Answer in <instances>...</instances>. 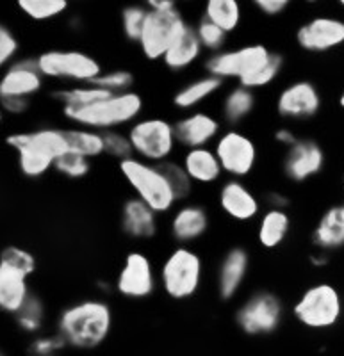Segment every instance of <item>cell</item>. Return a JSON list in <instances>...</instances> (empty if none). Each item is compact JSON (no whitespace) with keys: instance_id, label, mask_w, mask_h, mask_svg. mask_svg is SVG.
Here are the masks:
<instances>
[{"instance_id":"1","label":"cell","mask_w":344,"mask_h":356,"mask_svg":"<svg viewBox=\"0 0 344 356\" xmlns=\"http://www.w3.org/2000/svg\"><path fill=\"white\" fill-rule=\"evenodd\" d=\"M114 330V310L104 298H84L73 301L57 314L56 333L68 349L91 353L111 339Z\"/></svg>"},{"instance_id":"2","label":"cell","mask_w":344,"mask_h":356,"mask_svg":"<svg viewBox=\"0 0 344 356\" xmlns=\"http://www.w3.org/2000/svg\"><path fill=\"white\" fill-rule=\"evenodd\" d=\"M145 109V100L138 91L113 93L84 107H61V114L70 125L86 127L98 132L129 129Z\"/></svg>"},{"instance_id":"3","label":"cell","mask_w":344,"mask_h":356,"mask_svg":"<svg viewBox=\"0 0 344 356\" xmlns=\"http://www.w3.org/2000/svg\"><path fill=\"white\" fill-rule=\"evenodd\" d=\"M159 289L177 303L193 300L202 291L205 262L193 246L177 244L166 253L157 269Z\"/></svg>"},{"instance_id":"4","label":"cell","mask_w":344,"mask_h":356,"mask_svg":"<svg viewBox=\"0 0 344 356\" xmlns=\"http://www.w3.org/2000/svg\"><path fill=\"white\" fill-rule=\"evenodd\" d=\"M291 316L295 323L307 332H330L343 321V294L328 282L308 285L291 305Z\"/></svg>"},{"instance_id":"5","label":"cell","mask_w":344,"mask_h":356,"mask_svg":"<svg viewBox=\"0 0 344 356\" xmlns=\"http://www.w3.org/2000/svg\"><path fill=\"white\" fill-rule=\"evenodd\" d=\"M288 308L276 292L259 289L241 300L234 312L235 326L248 339H269L282 330Z\"/></svg>"},{"instance_id":"6","label":"cell","mask_w":344,"mask_h":356,"mask_svg":"<svg viewBox=\"0 0 344 356\" xmlns=\"http://www.w3.org/2000/svg\"><path fill=\"white\" fill-rule=\"evenodd\" d=\"M118 171L127 186L132 189L134 196L143 200L159 216L170 214L177 207V198L159 164H150L138 157H129L118 162Z\"/></svg>"},{"instance_id":"7","label":"cell","mask_w":344,"mask_h":356,"mask_svg":"<svg viewBox=\"0 0 344 356\" xmlns=\"http://www.w3.org/2000/svg\"><path fill=\"white\" fill-rule=\"evenodd\" d=\"M132 145L134 157L150 164L175 159L178 143L175 123L164 116H141L125 130Z\"/></svg>"},{"instance_id":"8","label":"cell","mask_w":344,"mask_h":356,"mask_svg":"<svg viewBox=\"0 0 344 356\" xmlns=\"http://www.w3.org/2000/svg\"><path fill=\"white\" fill-rule=\"evenodd\" d=\"M36 65L47 81L68 84L95 82L104 72L97 57L81 49H49L36 56Z\"/></svg>"},{"instance_id":"9","label":"cell","mask_w":344,"mask_h":356,"mask_svg":"<svg viewBox=\"0 0 344 356\" xmlns=\"http://www.w3.org/2000/svg\"><path fill=\"white\" fill-rule=\"evenodd\" d=\"M189 24L182 8L148 9L138 43L141 56L150 63L161 61Z\"/></svg>"},{"instance_id":"10","label":"cell","mask_w":344,"mask_h":356,"mask_svg":"<svg viewBox=\"0 0 344 356\" xmlns=\"http://www.w3.org/2000/svg\"><path fill=\"white\" fill-rule=\"evenodd\" d=\"M225 177L244 180L259 164V146L250 134L241 129H223L212 145Z\"/></svg>"},{"instance_id":"11","label":"cell","mask_w":344,"mask_h":356,"mask_svg":"<svg viewBox=\"0 0 344 356\" xmlns=\"http://www.w3.org/2000/svg\"><path fill=\"white\" fill-rule=\"evenodd\" d=\"M272 52L273 50L264 43L239 44L234 49H225L221 52L211 54L203 61V70L205 73L216 75L225 82H239L256 72L267 57L272 56Z\"/></svg>"},{"instance_id":"12","label":"cell","mask_w":344,"mask_h":356,"mask_svg":"<svg viewBox=\"0 0 344 356\" xmlns=\"http://www.w3.org/2000/svg\"><path fill=\"white\" fill-rule=\"evenodd\" d=\"M159 276L154 262L139 250L129 251L114 278V291L123 300L145 301L157 292Z\"/></svg>"},{"instance_id":"13","label":"cell","mask_w":344,"mask_h":356,"mask_svg":"<svg viewBox=\"0 0 344 356\" xmlns=\"http://www.w3.org/2000/svg\"><path fill=\"white\" fill-rule=\"evenodd\" d=\"M323 107L320 89L314 82L292 81L283 86L275 98V111L282 120L289 122H307L320 114Z\"/></svg>"},{"instance_id":"14","label":"cell","mask_w":344,"mask_h":356,"mask_svg":"<svg viewBox=\"0 0 344 356\" xmlns=\"http://www.w3.org/2000/svg\"><path fill=\"white\" fill-rule=\"evenodd\" d=\"M327 166V154L323 146L311 138H300L292 146L286 148L282 155L283 177L292 184H305L321 175Z\"/></svg>"},{"instance_id":"15","label":"cell","mask_w":344,"mask_h":356,"mask_svg":"<svg viewBox=\"0 0 344 356\" xmlns=\"http://www.w3.org/2000/svg\"><path fill=\"white\" fill-rule=\"evenodd\" d=\"M296 44L307 54H327L344 47V20L332 15H316L296 29Z\"/></svg>"},{"instance_id":"16","label":"cell","mask_w":344,"mask_h":356,"mask_svg":"<svg viewBox=\"0 0 344 356\" xmlns=\"http://www.w3.org/2000/svg\"><path fill=\"white\" fill-rule=\"evenodd\" d=\"M218 207L223 216L230 221L247 225L259 219L263 212V200L257 196L253 189L239 178H227L219 184L218 189Z\"/></svg>"},{"instance_id":"17","label":"cell","mask_w":344,"mask_h":356,"mask_svg":"<svg viewBox=\"0 0 344 356\" xmlns=\"http://www.w3.org/2000/svg\"><path fill=\"white\" fill-rule=\"evenodd\" d=\"M223 132V122L219 116L203 109H194L182 113L175 122L178 148H207L212 146Z\"/></svg>"},{"instance_id":"18","label":"cell","mask_w":344,"mask_h":356,"mask_svg":"<svg viewBox=\"0 0 344 356\" xmlns=\"http://www.w3.org/2000/svg\"><path fill=\"white\" fill-rule=\"evenodd\" d=\"M251 257L250 251L244 246L228 248L221 255L216 269V296L221 301H234L247 284L248 275H250Z\"/></svg>"},{"instance_id":"19","label":"cell","mask_w":344,"mask_h":356,"mask_svg":"<svg viewBox=\"0 0 344 356\" xmlns=\"http://www.w3.org/2000/svg\"><path fill=\"white\" fill-rule=\"evenodd\" d=\"M47 79L41 75L36 57H18L4 72H0V100L25 98L33 100L43 91Z\"/></svg>"},{"instance_id":"20","label":"cell","mask_w":344,"mask_h":356,"mask_svg":"<svg viewBox=\"0 0 344 356\" xmlns=\"http://www.w3.org/2000/svg\"><path fill=\"white\" fill-rule=\"evenodd\" d=\"M168 228L175 243L182 246H193L211 230V212L207 211V207L202 203H177V207L170 212Z\"/></svg>"},{"instance_id":"21","label":"cell","mask_w":344,"mask_h":356,"mask_svg":"<svg viewBox=\"0 0 344 356\" xmlns=\"http://www.w3.org/2000/svg\"><path fill=\"white\" fill-rule=\"evenodd\" d=\"M122 232L132 241H152L159 232V214L138 196H130L122 203L120 211Z\"/></svg>"},{"instance_id":"22","label":"cell","mask_w":344,"mask_h":356,"mask_svg":"<svg viewBox=\"0 0 344 356\" xmlns=\"http://www.w3.org/2000/svg\"><path fill=\"white\" fill-rule=\"evenodd\" d=\"M257 104H259L257 91L235 82L230 88L223 89L221 97H219L218 116L223 125L230 127V129H239L247 120L253 116Z\"/></svg>"},{"instance_id":"23","label":"cell","mask_w":344,"mask_h":356,"mask_svg":"<svg viewBox=\"0 0 344 356\" xmlns=\"http://www.w3.org/2000/svg\"><path fill=\"white\" fill-rule=\"evenodd\" d=\"M227 82L221 81L216 75L211 73H203L200 77L191 79L189 82L182 84L173 93L171 98V104H173L175 109L187 113V111L202 109L203 104H207L209 100L216 98L218 95L223 93Z\"/></svg>"},{"instance_id":"24","label":"cell","mask_w":344,"mask_h":356,"mask_svg":"<svg viewBox=\"0 0 344 356\" xmlns=\"http://www.w3.org/2000/svg\"><path fill=\"white\" fill-rule=\"evenodd\" d=\"M178 161L184 166L186 173L189 175L194 186L209 187L223 182L225 173H223L221 164H219L212 146L184 150L182 157L178 159Z\"/></svg>"},{"instance_id":"25","label":"cell","mask_w":344,"mask_h":356,"mask_svg":"<svg viewBox=\"0 0 344 356\" xmlns=\"http://www.w3.org/2000/svg\"><path fill=\"white\" fill-rule=\"evenodd\" d=\"M311 239L314 248L325 253L343 250L344 248V203L328 207L320 216L316 227L312 230Z\"/></svg>"},{"instance_id":"26","label":"cell","mask_w":344,"mask_h":356,"mask_svg":"<svg viewBox=\"0 0 344 356\" xmlns=\"http://www.w3.org/2000/svg\"><path fill=\"white\" fill-rule=\"evenodd\" d=\"M291 234V216L283 209H264L257 219L256 237L263 250H276Z\"/></svg>"},{"instance_id":"27","label":"cell","mask_w":344,"mask_h":356,"mask_svg":"<svg viewBox=\"0 0 344 356\" xmlns=\"http://www.w3.org/2000/svg\"><path fill=\"white\" fill-rule=\"evenodd\" d=\"M203 49L200 44L198 36L194 33V25L189 24L178 40L171 44V49L164 54L161 63L164 68L173 73H184L193 68L203 57Z\"/></svg>"},{"instance_id":"28","label":"cell","mask_w":344,"mask_h":356,"mask_svg":"<svg viewBox=\"0 0 344 356\" xmlns=\"http://www.w3.org/2000/svg\"><path fill=\"white\" fill-rule=\"evenodd\" d=\"M202 17L221 27L227 34H234L243 25V2L241 0H203Z\"/></svg>"},{"instance_id":"29","label":"cell","mask_w":344,"mask_h":356,"mask_svg":"<svg viewBox=\"0 0 344 356\" xmlns=\"http://www.w3.org/2000/svg\"><path fill=\"white\" fill-rule=\"evenodd\" d=\"M29 278L2 271L0 275V314L15 316L31 296Z\"/></svg>"},{"instance_id":"30","label":"cell","mask_w":344,"mask_h":356,"mask_svg":"<svg viewBox=\"0 0 344 356\" xmlns=\"http://www.w3.org/2000/svg\"><path fill=\"white\" fill-rule=\"evenodd\" d=\"M109 91L97 84V82H86V84H68L57 88L52 93L54 100L59 107H84L109 97Z\"/></svg>"},{"instance_id":"31","label":"cell","mask_w":344,"mask_h":356,"mask_svg":"<svg viewBox=\"0 0 344 356\" xmlns=\"http://www.w3.org/2000/svg\"><path fill=\"white\" fill-rule=\"evenodd\" d=\"M15 326L20 333L27 337H36L43 333L47 324V305L41 300V296L31 292L24 307L13 316Z\"/></svg>"},{"instance_id":"32","label":"cell","mask_w":344,"mask_h":356,"mask_svg":"<svg viewBox=\"0 0 344 356\" xmlns=\"http://www.w3.org/2000/svg\"><path fill=\"white\" fill-rule=\"evenodd\" d=\"M65 130L68 150L88 159H98L104 155V134L86 127L70 125Z\"/></svg>"},{"instance_id":"33","label":"cell","mask_w":344,"mask_h":356,"mask_svg":"<svg viewBox=\"0 0 344 356\" xmlns=\"http://www.w3.org/2000/svg\"><path fill=\"white\" fill-rule=\"evenodd\" d=\"M70 0H15L18 11L31 22H52L70 11Z\"/></svg>"},{"instance_id":"34","label":"cell","mask_w":344,"mask_h":356,"mask_svg":"<svg viewBox=\"0 0 344 356\" xmlns=\"http://www.w3.org/2000/svg\"><path fill=\"white\" fill-rule=\"evenodd\" d=\"M0 267L6 273L31 278L36 273L38 260L31 250L13 244V246H6L0 251Z\"/></svg>"},{"instance_id":"35","label":"cell","mask_w":344,"mask_h":356,"mask_svg":"<svg viewBox=\"0 0 344 356\" xmlns=\"http://www.w3.org/2000/svg\"><path fill=\"white\" fill-rule=\"evenodd\" d=\"M283 66H286V61H283L282 54L272 52V56L267 57L256 72L250 73L243 81H239L237 84L244 86L248 89H253V91H263V89H267L279 81V77L283 72Z\"/></svg>"},{"instance_id":"36","label":"cell","mask_w":344,"mask_h":356,"mask_svg":"<svg viewBox=\"0 0 344 356\" xmlns=\"http://www.w3.org/2000/svg\"><path fill=\"white\" fill-rule=\"evenodd\" d=\"M146 15H148V8L145 6V2H130L122 8V11H120V31L129 43H139Z\"/></svg>"},{"instance_id":"37","label":"cell","mask_w":344,"mask_h":356,"mask_svg":"<svg viewBox=\"0 0 344 356\" xmlns=\"http://www.w3.org/2000/svg\"><path fill=\"white\" fill-rule=\"evenodd\" d=\"M159 168H161V171L164 173V177H166L177 202H187V200L193 196V191L196 186H194L193 180L189 178V175L186 173V170H184V166L180 164V161L170 159V161L159 164Z\"/></svg>"},{"instance_id":"38","label":"cell","mask_w":344,"mask_h":356,"mask_svg":"<svg viewBox=\"0 0 344 356\" xmlns=\"http://www.w3.org/2000/svg\"><path fill=\"white\" fill-rule=\"evenodd\" d=\"M194 25V33L198 36L200 44H202L203 52H207L209 56L216 52H221V50L227 49V43H228V36L221 27H218L216 24L209 22L207 18L200 17L198 22Z\"/></svg>"},{"instance_id":"39","label":"cell","mask_w":344,"mask_h":356,"mask_svg":"<svg viewBox=\"0 0 344 356\" xmlns=\"http://www.w3.org/2000/svg\"><path fill=\"white\" fill-rule=\"evenodd\" d=\"M91 159L82 157L75 152H65L61 157L54 162V171L68 180H82L91 173Z\"/></svg>"},{"instance_id":"40","label":"cell","mask_w":344,"mask_h":356,"mask_svg":"<svg viewBox=\"0 0 344 356\" xmlns=\"http://www.w3.org/2000/svg\"><path fill=\"white\" fill-rule=\"evenodd\" d=\"M65 351H68L65 340L56 332L31 337L27 344V356H63Z\"/></svg>"},{"instance_id":"41","label":"cell","mask_w":344,"mask_h":356,"mask_svg":"<svg viewBox=\"0 0 344 356\" xmlns=\"http://www.w3.org/2000/svg\"><path fill=\"white\" fill-rule=\"evenodd\" d=\"M102 134H104V155L116 159L118 162L123 161V159L134 157L132 145H130L127 132H123V130H107V132Z\"/></svg>"},{"instance_id":"42","label":"cell","mask_w":344,"mask_h":356,"mask_svg":"<svg viewBox=\"0 0 344 356\" xmlns=\"http://www.w3.org/2000/svg\"><path fill=\"white\" fill-rule=\"evenodd\" d=\"M18 54H20V40L17 33L0 20V72H4L11 63L17 61Z\"/></svg>"},{"instance_id":"43","label":"cell","mask_w":344,"mask_h":356,"mask_svg":"<svg viewBox=\"0 0 344 356\" xmlns=\"http://www.w3.org/2000/svg\"><path fill=\"white\" fill-rule=\"evenodd\" d=\"M95 82L109 93H125L132 89L134 75L129 70H109V72L104 70Z\"/></svg>"},{"instance_id":"44","label":"cell","mask_w":344,"mask_h":356,"mask_svg":"<svg viewBox=\"0 0 344 356\" xmlns=\"http://www.w3.org/2000/svg\"><path fill=\"white\" fill-rule=\"evenodd\" d=\"M295 0H250V6L264 17H280L292 6Z\"/></svg>"},{"instance_id":"45","label":"cell","mask_w":344,"mask_h":356,"mask_svg":"<svg viewBox=\"0 0 344 356\" xmlns=\"http://www.w3.org/2000/svg\"><path fill=\"white\" fill-rule=\"evenodd\" d=\"M0 109L4 111V114L9 116H22L31 109V100L25 98H2L0 100Z\"/></svg>"},{"instance_id":"46","label":"cell","mask_w":344,"mask_h":356,"mask_svg":"<svg viewBox=\"0 0 344 356\" xmlns=\"http://www.w3.org/2000/svg\"><path fill=\"white\" fill-rule=\"evenodd\" d=\"M298 139H300L298 138V134H296L295 130L288 125L276 127L275 132H273V141H275L280 148H283V150H286V148H289V146L295 145Z\"/></svg>"},{"instance_id":"47","label":"cell","mask_w":344,"mask_h":356,"mask_svg":"<svg viewBox=\"0 0 344 356\" xmlns=\"http://www.w3.org/2000/svg\"><path fill=\"white\" fill-rule=\"evenodd\" d=\"M264 202H266L269 209H283V211H288L289 207H291V198L288 196V193H282V191H269Z\"/></svg>"},{"instance_id":"48","label":"cell","mask_w":344,"mask_h":356,"mask_svg":"<svg viewBox=\"0 0 344 356\" xmlns=\"http://www.w3.org/2000/svg\"><path fill=\"white\" fill-rule=\"evenodd\" d=\"M148 9H162V8H180L182 4H189L194 0H143Z\"/></svg>"},{"instance_id":"49","label":"cell","mask_w":344,"mask_h":356,"mask_svg":"<svg viewBox=\"0 0 344 356\" xmlns=\"http://www.w3.org/2000/svg\"><path fill=\"white\" fill-rule=\"evenodd\" d=\"M311 266L314 267H325L328 264V253H325V251H320L316 250L314 253L311 255Z\"/></svg>"},{"instance_id":"50","label":"cell","mask_w":344,"mask_h":356,"mask_svg":"<svg viewBox=\"0 0 344 356\" xmlns=\"http://www.w3.org/2000/svg\"><path fill=\"white\" fill-rule=\"evenodd\" d=\"M337 104H339V107H341V109L344 111V89H343V91H341L339 98H337Z\"/></svg>"},{"instance_id":"51","label":"cell","mask_w":344,"mask_h":356,"mask_svg":"<svg viewBox=\"0 0 344 356\" xmlns=\"http://www.w3.org/2000/svg\"><path fill=\"white\" fill-rule=\"evenodd\" d=\"M305 4H320V2H323V0H304Z\"/></svg>"},{"instance_id":"52","label":"cell","mask_w":344,"mask_h":356,"mask_svg":"<svg viewBox=\"0 0 344 356\" xmlns=\"http://www.w3.org/2000/svg\"><path fill=\"white\" fill-rule=\"evenodd\" d=\"M4 118H6V114H4V111L0 109V125H2V123H4Z\"/></svg>"},{"instance_id":"53","label":"cell","mask_w":344,"mask_h":356,"mask_svg":"<svg viewBox=\"0 0 344 356\" xmlns=\"http://www.w3.org/2000/svg\"><path fill=\"white\" fill-rule=\"evenodd\" d=\"M0 356H9L8 351H6L4 348H0Z\"/></svg>"},{"instance_id":"54","label":"cell","mask_w":344,"mask_h":356,"mask_svg":"<svg viewBox=\"0 0 344 356\" xmlns=\"http://www.w3.org/2000/svg\"><path fill=\"white\" fill-rule=\"evenodd\" d=\"M337 4H339V8H343L344 9V0H336Z\"/></svg>"},{"instance_id":"55","label":"cell","mask_w":344,"mask_h":356,"mask_svg":"<svg viewBox=\"0 0 344 356\" xmlns=\"http://www.w3.org/2000/svg\"><path fill=\"white\" fill-rule=\"evenodd\" d=\"M70 2H86V0H70Z\"/></svg>"},{"instance_id":"56","label":"cell","mask_w":344,"mask_h":356,"mask_svg":"<svg viewBox=\"0 0 344 356\" xmlns=\"http://www.w3.org/2000/svg\"><path fill=\"white\" fill-rule=\"evenodd\" d=\"M0 275H2V267H0Z\"/></svg>"},{"instance_id":"57","label":"cell","mask_w":344,"mask_h":356,"mask_svg":"<svg viewBox=\"0 0 344 356\" xmlns=\"http://www.w3.org/2000/svg\"><path fill=\"white\" fill-rule=\"evenodd\" d=\"M343 186H344V178H343Z\"/></svg>"}]
</instances>
